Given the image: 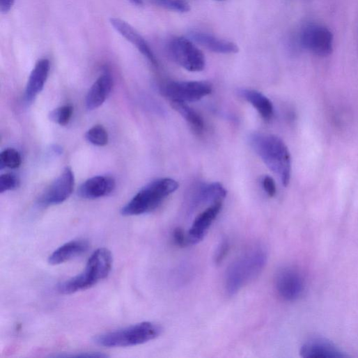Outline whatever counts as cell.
<instances>
[{
    "instance_id": "cell-1",
    "label": "cell",
    "mask_w": 358,
    "mask_h": 358,
    "mask_svg": "<svg viewBox=\"0 0 358 358\" xmlns=\"http://www.w3.org/2000/svg\"><path fill=\"white\" fill-rule=\"evenodd\" d=\"M249 142L266 166L287 187L291 176V157L284 141L277 135L254 133L249 137Z\"/></svg>"
},
{
    "instance_id": "cell-2",
    "label": "cell",
    "mask_w": 358,
    "mask_h": 358,
    "mask_svg": "<svg viewBox=\"0 0 358 358\" xmlns=\"http://www.w3.org/2000/svg\"><path fill=\"white\" fill-rule=\"evenodd\" d=\"M112 264L111 251L105 248L98 249L88 259L84 272L59 284L58 292L63 295H71L94 286L109 276Z\"/></svg>"
},
{
    "instance_id": "cell-3",
    "label": "cell",
    "mask_w": 358,
    "mask_h": 358,
    "mask_svg": "<svg viewBox=\"0 0 358 358\" xmlns=\"http://www.w3.org/2000/svg\"><path fill=\"white\" fill-rule=\"evenodd\" d=\"M267 263V254L260 247L250 249L228 268L225 286L229 295H235L260 275Z\"/></svg>"
},
{
    "instance_id": "cell-4",
    "label": "cell",
    "mask_w": 358,
    "mask_h": 358,
    "mask_svg": "<svg viewBox=\"0 0 358 358\" xmlns=\"http://www.w3.org/2000/svg\"><path fill=\"white\" fill-rule=\"evenodd\" d=\"M178 189V184L170 178L157 179L139 192L124 206L120 213L124 217L139 216L157 209L163 201Z\"/></svg>"
},
{
    "instance_id": "cell-5",
    "label": "cell",
    "mask_w": 358,
    "mask_h": 358,
    "mask_svg": "<svg viewBox=\"0 0 358 358\" xmlns=\"http://www.w3.org/2000/svg\"><path fill=\"white\" fill-rule=\"evenodd\" d=\"M162 329L151 322H142L123 329L97 335L94 342L107 348L138 345L158 337Z\"/></svg>"
},
{
    "instance_id": "cell-6",
    "label": "cell",
    "mask_w": 358,
    "mask_h": 358,
    "mask_svg": "<svg viewBox=\"0 0 358 358\" xmlns=\"http://www.w3.org/2000/svg\"><path fill=\"white\" fill-rule=\"evenodd\" d=\"M168 50L173 61L189 72H199L205 68L206 60L203 53L187 38L173 39L168 45Z\"/></svg>"
},
{
    "instance_id": "cell-7",
    "label": "cell",
    "mask_w": 358,
    "mask_h": 358,
    "mask_svg": "<svg viewBox=\"0 0 358 358\" xmlns=\"http://www.w3.org/2000/svg\"><path fill=\"white\" fill-rule=\"evenodd\" d=\"M212 86L207 81H171L161 88V93L170 102H194L210 95Z\"/></svg>"
},
{
    "instance_id": "cell-8",
    "label": "cell",
    "mask_w": 358,
    "mask_h": 358,
    "mask_svg": "<svg viewBox=\"0 0 358 358\" xmlns=\"http://www.w3.org/2000/svg\"><path fill=\"white\" fill-rule=\"evenodd\" d=\"M74 187V173L71 168L66 167L39 198L38 204L43 208L62 204L70 197Z\"/></svg>"
},
{
    "instance_id": "cell-9",
    "label": "cell",
    "mask_w": 358,
    "mask_h": 358,
    "mask_svg": "<svg viewBox=\"0 0 358 358\" xmlns=\"http://www.w3.org/2000/svg\"><path fill=\"white\" fill-rule=\"evenodd\" d=\"M301 42L306 50L318 56H327L333 50V36L323 26H306L302 31Z\"/></svg>"
},
{
    "instance_id": "cell-10",
    "label": "cell",
    "mask_w": 358,
    "mask_h": 358,
    "mask_svg": "<svg viewBox=\"0 0 358 358\" xmlns=\"http://www.w3.org/2000/svg\"><path fill=\"white\" fill-rule=\"evenodd\" d=\"M275 287L282 299L295 301L302 295L305 289V281L298 270L290 267H284L276 275Z\"/></svg>"
},
{
    "instance_id": "cell-11",
    "label": "cell",
    "mask_w": 358,
    "mask_h": 358,
    "mask_svg": "<svg viewBox=\"0 0 358 358\" xmlns=\"http://www.w3.org/2000/svg\"><path fill=\"white\" fill-rule=\"evenodd\" d=\"M222 207L223 202L216 203L196 218L187 234L190 244H196L203 240L213 222L220 214Z\"/></svg>"
},
{
    "instance_id": "cell-12",
    "label": "cell",
    "mask_w": 358,
    "mask_h": 358,
    "mask_svg": "<svg viewBox=\"0 0 358 358\" xmlns=\"http://www.w3.org/2000/svg\"><path fill=\"white\" fill-rule=\"evenodd\" d=\"M110 22L114 29L133 45L153 66H158L157 61L148 44L134 28L117 18H112Z\"/></svg>"
},
{
    "instance_id": "cell-13",
    "label": "cell",
    "mask_w": 358,
    "mask_h": 358,
    "mask_svg": "<svg viewBox=\"0 0 358 358\" xmlns=\"http://www.w3.org/2000/svg\"><path fill=\"white\" fill-rule=\"evenodd\" d=\"M115 187L114 178L109 176H96L88 179L79 187L78 196L87 200L98 199L109 195Z\"/></svg>"
},
{
    "instance_id": "cell-14",
    "label": "cell",
    "mask_w": 358,
    "mask_h": 358,
    "mask_svg": "<svg viewBox=\"0 0 358 358\" xmlns=\"http://www.w3.org/2000/svg\"><path fill=\"white\" fill-rule=\"evenodd\" d=\"M304 358H344L348 357L334 343L324 338H313L306 342L300 349Z\"/></svg>"
},
{
    "instance_id": "cell-15",
    "label": "cell",
    "mask_w": 358,
    "mask_h": 358,
    "mask_svg": "<svg viewBox=\"0 0 358 358\" xmlns=\"http://www.w3.org/2000/svg\"><path fill=\"white\" fill-rule=\"evenodd\" d=\"M50 71V62L47 59L39 61L33 70L26 86L25 100L32 102L43 90Z\"/></svg>"
},
{
    "instance_id": "cell-16",
    "label": "cell",
    "mask_w": 358,
    "mask_h": 358,
    "mask_svg": "<svg viewBox=\"0 0 358 358\" xmlns=\"http://www.w3.org/2000/svg\"><path fill=\"white\" fill-rule=\"evenodd\" d=\"M113 80L109 72L102 75L91 88L86 100L88 110L99 108L105 102L112 89Z\"/></svg>"
},
{
    "instance_id": "cell-17",
    "label": "cell",
    "mask_w": 358,
    "mask_h": 358,
    "mask_svg": "<svg viewBox=\"0 0 358 358\" xmlns=\"http://www.w3.org/2000/svg\"><path fill=\"white\" fill-rule=\"evenodd\" d=\"M89 244L86 240L70 241L56 249L49 257L48 262L52 265L65 263L86 253Z\"/></svg>"
},
{
    "instance_id": "cell-18",
    "label": "cell",
    "mask_w": 358,
    "mask_h": 358,
    "mask_svg": "<svg viewBox=\"0 0 358 358\" xmlns=\"http://www.w3.org/2000/svg\"><path fill=\"white\" fill-rule=\"evenodd\" d=\"M190 36L193 40L215 53L232 54L239 52L236 44L205 33L193 32Z\"/></svg>"
},
{
    "instance_id": "cell-19",
    "label": "cell",
    "mask_w": 358,
    "mask_h": 358,
    "mask_svg": "<svg viewBox=\"0 0 358 358\" xmlns=\"http://www.w3.org/2000/svg\"><path fill=\"white\" fill-rule=\"evenodd\" d=\"M227 192L220 183L203 185L196 192L194 198V206L223 202Z\"/></svg>"
},
{
    "instance_id": "cell-20",
    "label": "cell",
    "mask_w": 358,
    "mask_h": 358,
    "mask_svg": "<svg viewBox=\"0 0 358 358\" xmlns=\"http://www.w3.org/2000/svg\"><path fill=\"white\" fill-rule=\"evenodd\" d=\"M240 95L249 102L265 120H270L274 115L272 102L263 93L255 91L244 89L240 91Z\"/></svg>"
},
{
    "instance_id": "cell-21",
    "label": "cell",
    "mask_w": 358,
    "mask_h": 358,
    "mask_svg": "<svg viewBox=\"0 0 358 358\" xmlns=\"http://www.w3.org/2000/svg\"><path fill=\"white\" fill-rule=\"evenodd\" d=\"M172 108L180 114L198 133L205 128V122L199 113L192 108L187 103L182 102H170Z\"/></svg>"
},
{
    "instance_id": "cell-22",
    "label": "cell",
    "mask_w": 358,
    "mask_h": 358,
    "mask_svg": "<svg viewBox=\"0 0 358 358\" xmlns=\"http://www.w3.org/2000/svg\"><path fill=\"white\" fill-rule=\"evenodd\" d=\"M86 139L93 145L104 146L109 141L107 130L102 125H95L86 134Z\"/></svg>"
},
{
    "instance_id": "cell-23",
    "label": "cell",
    "mask_w": 358,
    "mask_h": 358,
    "mask_svg": "<svg viewBox=\"0 0 358 358\" xmlns=\"http://www.w3.org/2000/svg\"><path fill=\"white\" fill-rule=\"evenodd\" d=\"M0 164L1 168L8 167L17 169L22 164V157L20 153L14 148H8L0 155Z\"/></svg>"
},
{
    "instance_id": "cell-24",
    "label": "cell",
    "mask_w": 358,
    "mask_h": 358,
    "mask_svg": "<svg viewBox=\"0 0 358 358\" xmlns=\"http://www.w3.org/2000/svg\"><path fill=\"white\" fill-rule=\"evenodd\" d=\"M155 5L162 8L180 13L190 11V6L185 0H150Z\"/></svg>"
},
{
    "instance_id": "cell-25",
    "label": "cell",
    "mask_w": 358,
    "mask_h": 358,
    "mask_svg": "<svg viewBox=\"0 0 358 358\" xmlns=\"http://www.w3.org/2000/svg\"><path fill=\"white\" fill-rule=\"evenodd\" d=\"M73 111V107L70 105L61 107L49 114V118L52 121L61 126H65L70 121Z\"/></svg>"
},
{
    "instance_id": "cell-26",
    "label": "cell",
    "mask_w": 358,
    "mask_h": 358,
    "mask_svg": "<svg viewBox=\"0 0 358 358\" xmlns=\"http://www.w3.org/2000/svg\"><path fill=\"white\" fill-rule=\"evenodd\" d=\"M19 179L16 175L8 173L0 176V194L13 191L18 188Z\"/></svg>"
},
{
    "instance_id": "cell-27",
    "label": "cell",
    "mask_w": 358,
    "mask_h": 358,
    "mask_svg": "<svg viewBox=\"0 0 358 358\" xmlns=\"http://www.w3.org/2000/svg\"><path fill=\"white\" fill-rule=\"evenodd\" d=\"M230 251V243L228 240H224L219 244L215 256L216 264H221L228 256Z\"/></svg>"
},
{
    "instance_id": "cell-28",
    "label": "cell",
    "mask_w": 358,
    "mask_h": 358,
    "mask_svg": "<svg viewBox=\"0 0 358 358\" xmlns=\"http://www.w3.org/2000/svg\"><path fill=\"white\" fill-rule=\"evenodd\" d=\"M173 240L175 244L179 247H185L189 244L188 235L180 228H177L173 231Z\"/></svg>"
},
{
    "instance_id": "cell-29",
    "label": "cell",
    "mask_w": 358,
    "mask_h": 358,
    "mask_svg": "<svg viewBox=\"0 0 358 358\" xmlns=\"http://www.w3.org/2000/svg\"><path fill=\"white\" fill-rule=\"evenodd\" d=\"M263 187L266 194L270 197L273 198L277 194L276 184L274 178L270 176H265L263 178Z\"/></svg>"
},
{
    "instance_id": "cell-30",
    "label": "cell",
    "mask_w": 358,
    "mask_h": 358,
    "mask_svg": "<svg viewBox=\"0 0 358 358\" xmlns=\"http://www.w3.org/2000/svg\"><path fill=\"white\" fill-rule=\"evenodd\" d=\"M15 0H0V10L2 13L7 14L13 8Z\"/></svg>"
},
{
    "instance_id": "cell-31",
    "label": "cell",
    "mask_w": 358,
    "mask_h": 358,
    "mask_svg": "<svg viewBox=\"0 0 358 358\" xmlns=\"http://www.w3.org/2000/svg\"><path fill=\"white\" fill-rule=\"evenodd\" d=\"M130 3L135 6H140L142 5V0H128Z\"/></svg>"
}]
</instances>
